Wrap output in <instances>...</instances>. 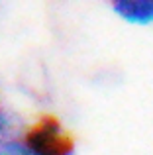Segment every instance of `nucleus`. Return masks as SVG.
<instances>
[{
  "label": "nucleus",
  "instance_id": "nucleus-1",
  "mask_svg": "<svg viewBox=\"0 0 153 155\" xmlns=\"http://www.w3.org/2000/svg\"><path fill=\"white\" fill-rule=\"evenodd\" d=\"M28 147L34 155H71L73 145L63 134L61 126L53 122H41L28 134Z\"/></svg>",
  "mask_w": 153,
  "mask_h": 155
},
{
  "label": "nucleus",
  "instance_id": "nucleus-2",
  "mask_svg": "<svg viewBox=\"0 0 153 155\" xmlns=\"http://www.w3.org/2000/svg\"><path fill=\"white\" fill-rule=\"evenodd\" d=\"M122 18L134 22H151L153 20V2H124L116 6Z\"/></svg>",
  "mask_w": 153,
  "mask_h": 155
}]
</instances>
